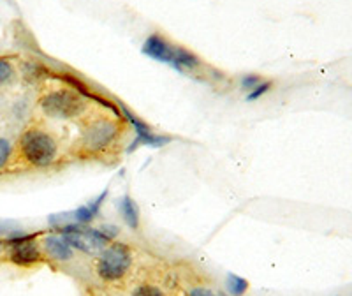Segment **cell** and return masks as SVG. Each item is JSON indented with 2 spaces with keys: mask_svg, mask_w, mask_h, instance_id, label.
I'll list each match as a JSON object with an SVG mask.
<instances>
[{
  "mask_svg": "<svg viewBox=\"0 0 352 296\" xmlns=\"http://www.w3.org/2000/svg\"><path fill=\"white\" fill-rule=\"evenodd\" d=\"M120 138L122 124L118 118L97 115L83 124L76 148L85 156H102L115 148Z\"/></svg>",
  "mask_w": 352,
  "mask_h": 296,
  "instance_id": "cell-1",
  "label": "cell"
},
{
  "mask_svg": "<svg viewBox=\"0 0 352 296\" xmlns=\"http://www.w3.org/2000/svg\"><path fill=\"white\" fill-rule=\"evenodd\" d=\"M18 156L25 165L32 168H50L60 156V145L46 129L28 127L18 140Z\"/></svg>",
  "mask_w": 352,
  "mask_h": 296,
  "instance_id": "cell-2",
  "label": "cell"
},
{
  "mask_svg": "<svg viewBox=\"0 0 352 296\" xmlns=\"http://www.w3.org/2000/svg\"><path fill=\"white\" fill-rule=\"evenodd\" d=\"M143 53L153 61L160 62V64L171 65L176 71L185 72V71H196L201 67V59L192 53L190 50L173 44L171 41L166 39L160 34H152L146 37L143 44Z\"/></svg>",
  "mask_w": 352,
  "mask_h": 296,
  "instance_id": "cell-3",
  "label": "cell"
},
{
  "mask_svg": "<svg viewBox=\"0 0 352 296\" xmlns=\"http://www.w3.org/2000/svg\"><path fill=\"white\" fill-rule=\"evenodd\" d=\"M39 108L50 118L55 120H76L88 113V99L72 88H60L44 94L39 99Z\"/></svg>",
  "mask_w": 352,
  "mask_h": 296,
  "instance_id": "cell-4",
  "label": "cell"
},
{
  "mask_svg": "<svg viewBox=\"0 0 352 296\" xmlns=\"http://www.w3.org/2000/svg\"><path fill=\"white\" fill-rule=\"evenodd\" d=\"M56 233H60L72 249L81 251L85 254H90V256L92 254H100L113 242L102 229L88 228V226L76 224V222L62 226V228L56 229Z\"/></svg>",
  "mask_w": 352,
  "mask_h": 296,
  "instance_id": "cell-5",
  "label": "cell"
},
{
  "mask_svg": "<svg viewBox=\"0 0 352 296\" xmlns=\"http://www.w3.org/2000/svg\"><path fill=\"white\" fill-rule=\"evenodd\" d=\"M132 266V253L129 245L120 244H109L108 247L100 253L99 261H97V275L102 280H120L127 275V272Z\"/></svg>",
  "mask_w": 352,
  "mask_h": 296,
  "instance_id": "cell-6",
  "label": "cell"
},
{
  "mask_svg": "<svg viewBox=\"0 0 352 296\" xmlns=\"http://www.w3.org/2000/svg\"><path fill=\"white\" fill-rule=\"evenodd\" d=\"M37 235L16 231L6 238V245H9V260L18 266H30L43 260L39 244L36 242Z\"/></svg>",
  "mask_w": 352,
  "mask_h": 296,
  "instance_id": "cell-7",
  "label": "cell"
},
{
  "mask_svg": "<svg viewBox=\"0 0 352 296\" xmlns=\"http://www.w3.org/2000/svg\"><path fill=\"white\" fill-rule=\"evenodd\" d=\"M120 112L122 115H124V120H127L129 124L134 127V131H136V138H134L132 145L129 147V152H134V150H138L140 147L159 148L173 141L171 136H166V134H155V132L150 129V125L146 124V122L141 120L138 115H134L127 106L120 105Z\"/></svg>",
  "mask_w": 352,
  "mask_h": 296,
  "instance_id": "cell-8",
  "label": "cell"
},
{
  "mask_svg": "<svg viewBox=\"0 0 352 296\" xmlns=\"http://www.w3.org/2000/svg\"><path fill=\"white\" fill-rule=\"evenodd\" d=\"M43 249H44V253L48 254L50 257H53V260L56 261H62V263L72 260V256H74V249L69 245V242L65 240L60 233L44 236Z\"/></svg>",
  "mask_w": 352,
  "mask_h": 296,
  "instance_id": "cell-9",
  "label": "cell"
},
{
  "mask_svg": "<svg viewBox=\"0 0 352 296\" xmlns=\"http://www.w3.org/2000/svg\"><path fill=\"white\" fill-rule=\"evenodd\" d=\"M120 213L125 224L131 229L140 228V207L131 196H124L120 201Z\"/></svg>",
  "mask_w": 352,
  "mask_h": 296,
  "instance_id": "cell-10",
  "label": "cell"
},
{
  "mask_svg": "<svg viewBox=\"0 0 352 296\" xmlns=\"http://www.w3.org/2000/svg\"><path fill=\"white\" fill-rule=\"evenodd\" d=\"M226 289L231 296H243L248 291V280L240 275H234V273H229L226 279Z\"/></svg>",
  "mask_w": 352,
  "mask_h": 296,
  "instance_id": "cell-11",
  "label": "cell"
},
{
  "mask_svg": "<svg viewBox=\"0 0 352 296\" xmlns=\"http://www.w3.org/2000/svg\"><path fill=\"white\" fill-rule=\"evenodd\" d=\"M12 152H14V148L9 143V140L0 138V171L8 168V165L11 162Z\"/></svg>",
  "mask_w": 352,
  "mask_h": 296,
  "instance_id": "cell-12",
  "label": "cell"
},
{
  "mask_svg": "<svg viewBox=\"0 0 352 296\" xmlns=\"http://www.w3.org/2000/svg\"><path fill=\"white\" fill-rule=\"evenodd\" d=\"M14 78V65L11 64L9 59L0 56V85L9 83Z\"/></svg>",
  "mask_w": 352,
  "mask_h": 296,
  "instance_id": "cell-13",
  "label": "cell"
},
{
  "mask_svg": "<svg viewBox=\"0 0 352 296\" xmlns=\"http://www.w3.org/2000/svg\"><path fill=\"white\" fill-rule=\"evenodd\" d=\"M272 87H273V81L263 80L256 88H254V90H250V92L247 94V101H257L259 97H263L264 94H268L270 90H272Z\"/></svg>",
  "mask_w": 352,
  "mask_h": 296,
  "instance_id": "cell-14",
  "label": "cell"
},
{
  "mask_svg": "<svg viewBox=\"0 0 352 296\" xmlns=\"http://www.w3.org/2000/svg\"><path fill=\"white\" fill-rule=\"evenodd\" d=\"M261 81H263V78H261L259 74H245V76L241 78V88H243L245 92H250V90H254V88L261 83Z\"/></svg>",
  "mask_w": 352,
  "mask_h": 296,
  "instance_id": "cell-15",
  "label": "cell"
},
{
  "mask_svg": "<svg viewBox=\"0 0 352 296\" xmlns=\"http://www.w3.org/2000/svg\"><path fill=\"white\" fill-rule=\"evenodd\" d=\"M132 296H166L164 293L160 291L155 286H140L136 291L132 293Z\"/></svg>",
  "mask_w": 352,
  "mask_h": 296,
  "instance_id": "cell-16",
  "label": "cell"
},
{
  "mask_svg": "<svg viewBox=\"0 0 352 296\" xmlns=\"http://www.w3.org/2000/svg\"><path fill=\"white\" fill-rule=\"evenodd\" d=\"M16 231H20V229H18L14 222H0V235H6V238Z\"/></svg>",
  "mask_w": 352,
  "mask_h": 296,
  "instance_id": "cell-17",
  "label": "cell"
},
{
  "mask_svg": "<svg viewBox=\"0 0 352 296\" xmlns=\"http://www.w3.org/2000/svg\"><path fill=\"white\" fill-rule=\"evenodd\" d=\"M188 296H219L212 291V289L206 288H194L192 291L188 293Z\"/></svg>",
  "mask_w": 352,
  "mask_h": 296,
  "instance_id": "cell-18",
  "label": "cell"
},
{
  "mask_svg": "<svg viewBox=\"0 0 352 296\" xmlns=\"http://www.w3.org/2000/svg\"><path fill=\"white\" fill-rule=\"evenodd\" d=\"M4 245H6V242L0 240V251H2V249H4Z\"/></svg>",
  "mask_w": 352,
  "mask_h": 296,
  "instance_id": "cell-19",
  "label": "cell"
},
{
  "mask_svg": "<svg viewBox=\"0 0 352 296\" xmlns=\"http://www.w3.org/2000/svg\"><path fill=\"white\" fill-rule=\"evenodd\" d=\"M219 296H226V295H219Z\"/></svg>",
  "mask_w": 352,
  "mask_h": 296,
  "instance_id": "cell-20",
  "label": "cell"
}]
</instances>
